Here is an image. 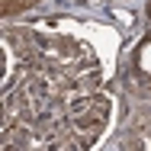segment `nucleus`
Returning <instances> with one entry per match:
<instances>
[{"label": "nucleus", "mask_w": 151, "mask_h": 151, "mask_svg": "<svg viewBox=\"0 0 151 151\" xmlns=\"http://www.w3.org/2000/svg\"><path fill=\"white\" fill-rule=\"evenodd\" d=\"M35 3H39V0H3V16H16V13L29 10Z\"/></svg>", "instance_id": "f257e3e1"}]
</instances>
